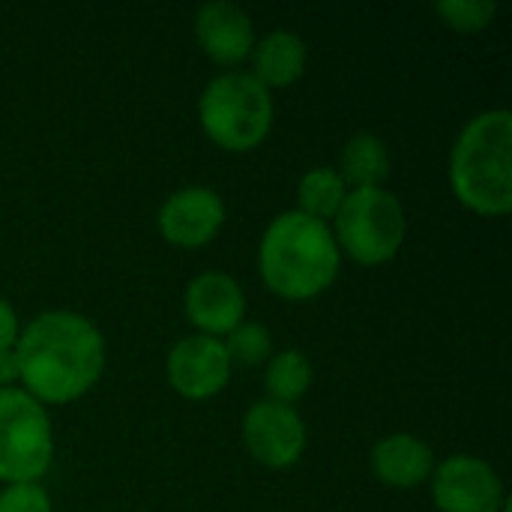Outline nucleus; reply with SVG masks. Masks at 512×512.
I'll return each mask as SVG.
<instances>
[{"mask_svg":"<svg viewBox=\"0 0 512 512\" xmlns=\"http://www.w3.org/2000/svg\"><path fill=\"white\" fill-rule=\"evenodd\" d=\"M24 393L39 405H69L87 396L105 372V339L78 312H42L15 342Z\"/></svg>","mask_w":512,"mask_h":512,"instance_id":"obj_1","label":"nucleus"},{"mask_svg":"<svg viewBox=\"0 0 512 512\" xmlns=\"http://www.w3.org/2000/svg\"><path fill=\"white\" fill-rule=\"evenodd\" d=\"M342 267V252L327 222L297 210L276 216L258 246L264 285L282 300H312L324 294Z\"/></svg>","mask_w":512,"mask_h":512,"instance_id":"obj_2","label":"nucleus"},{"mask_svg":"<svg viewBox=\"0 0 512 512\" xmlns=\"http://www.w3.org/2000/svg\"><path fill=\"white\" fill-rule=\"evenodd\" d=\"M450 186L459 204L477 216L512 210V114L492 108L477 114L450 153Z\"/></svg>","mask_w":512,"mask_h":512,"instance_id":"obj_3","label":"nucleus"},{"mask_svg":"<svg viewBox=\"0 0 512 512\" xmlns=\"http://www.w3.org/2000/svg\"><path fill=\"white\" fill-rule=\"evenodd\" d=\"M198 117L204 135L231 153H249L270 135L273 126V96L249 72L216 75L201 99Z\"/></svg>","mask_w":512,"mask_h":512,"instance_id":"obj_4","label":"nucleus"},{"mask_svg":"<svg viewBox=\"0 0 512 512\" xmlns=\"http://www.w3.org/2000/svg\"><path fill=\"white\" fill-rule=\"evenodd\" d=\"M333 237L360 267H381L393 261L405 243V210L402 201L381 189H351L333 219Z\"/></svg>","mask_w":512,"mask_h":512,"instance_id":"obj_5","label":"nucleus"},{"mask_svg":"<svg viewBox=\"0 0 512 512\" xmlns=\"http://www.w3.org/2000/svg\"><path fill=\"white\" fill-rule=\"evenodd\" d=\"M54 459V432L45 405L24 390H0V483H36Z\"/></svg>","mask_w":512,"mask_h":512,"instance_id":"obj_6","label":"nucleus"},{"mask_svg":"<svg viewBox=\"0 0 512 512\" xmlns=\"http://www.w3.org/2000/svg\"><path fill=\"white\" fill-rule=\"evenodd\" d=\"M432 498L441 512H501L507 495L498 471L477 456H450L435 465Z\"/></svg>","mask_w":512,"mask_h":512,"instance_id":"obj_7","label":"nucleus"},{"mask_svg":"<svg viewBox=\"0 0 512 512\" xmlns=\"http://www.w3.org/2000/svg\"><path fill=\"white\" fill-rule=\"evenodd\" d=\"M243 444L264 468L285 471L297 465L306 450V423L291 405L264 399L243 417Z\"/></svg>","mask_w":512,"mask_h":512,"instance_id":"obj_8","label":"nucleus"},{"mask_svg":"<svg viewBox=\"0 0 512 512\" xmlns=\"http://www.w3.org/2000/svg\"><path fill=\"white\" fill-rule=\"evenodd\" d=\"M165 375L177 396H183L189 402H204L228 387L231 360H228L222 339L195 333V336L180 339L168 351Z\"/></svg>","mask_w":512,"mask_h":512,"instance_id":"obj_9","label":"nucleus"},{"mask_svg":"<svg viewBox=\"0 0 512 512\" xmlns=\"http://www.w3.org/2000/svg\"><path fill=\"white\" fill-rule=\"evenodd\" d=\"M159 231L171 246L201 249L225 225V204L207 186H186L159 207Z\"/></svg>","mask_w":512,"mask_h":512,"instance_id":"obj_10","label":"nucleus"},{"mask_svg":"<svg viewBox=\"0 0 512 512\" xmlns=\"http://www.w3.org/2000/svg\"><path fill=\"white\" fill-rule=\"evenodd\" d=\"M246 312V294L228 273H201L186 285V318L204 336H228Z\"/></svg>","mask_w":512,"mask_h":512,"instance_id":"obj_11","label":"nucleus"},{"mask_svg":"<svg viewBox=\"0 0 512 512\" xmlns=\"http://www.w3.org/2000/svg\"><path fill=\"white\" fill-rule=\"evenodd\" d=\"M195 39L213 63L237 66L252 57L255 27L249 12L237 3L213 0L195 12Z\"/></svg>","mask_w":512,"mask_h":512,"instance_id":"obj_12","label":"nucleus"},{"mask_svg":"<svg viewBox=\"0 0 512 512\" xmlns=\"http://www.w3.org/2000/svg\"><path fill=\"white\" fill-rule=\"evenodd\" d=\"M372 474L387 486V489H417L429 483L435 471V453L426 441L399 432L387 435L372 447L369 456Z\"/></svg>","mask_w":512,"mask_h":512,"instance_id":"obj_13","label":"nucleus"},{"mask_svg":"<svg viewBox=\"0 0 512 512\" xmlns=\"http://www.w3.org/2000/svg\"><path fill=\"white\" fill-rule=\"evenodd\" d=\"M309 60L306 42L291 30H273L252 48V78L267 90L291 87L303 78Z\"/></svg>","mask_w":512,"mask_h":512,"instance_id":"obj_14","label":"nucleus"},{"mask_svg":"<svg viewBox=\"0 0 512 512\" xmlns=\"http://www.w3.org/2000/svg\"><path fill=\"white\" fill-rule=\"evenodd\" d=\"M336 171L345 180V186H354V189H381L384 180L390 177V150H387V144L378 135L360 132V135H354L345 144L342 162H339Z\"/></svg>","mask_w":512,"mask_h":512,"instance_id":"obj_15","label":"nucleus"},{"mask_svg":"<svg viewBox=\"0 0 512 512\" xmlns=\"http://www.w3.org/2000/svg\"><path fill=\"white\" fill-rule=\"evenodd\" d=\"M345 195H348V186H345V180L339 177L336 168H312V171H306L300 177L297 213H303L309 219H318V222L336 219Z\"/></svg>","mask_w":512,"mask_h":512,"instance_id":"obj_16","label":"nucleus"},{"mask_svg":"<svg viewBox=\"0 0 512 512\" xmlns=\"http://www.w3.org/2000/svg\"><path fill=\"white\" fill-rule=\"evenodd\" d=\"M264 387H267V399L282 402V405H294L312 387V363H309V357L303 351H294V348L273 354L267 360Z\"/></svg>","mask_w":512,"mask_h":512,"instance_id":"obj_17","label":"nucleus"},{"mask_svg":"<svg viewBox=\"0 0 512 512\" xmlns=\"http://www.w3.org/2000/svg\"><path fill=\"white\" fill-rule=\"evenodd\" d=\"M225 351H228V360L231 366H261L270 360V330L264 324H255V321H240L225 339H222Z\"/></svg>","mask_w":512,"mask_h":512,"instance_id":"obj_18","label":"nucleus"},{"mask_svg":"<svg viewBox=\"0 0 512 512\" xmlns=\"http://www.w3.org/2000/svg\"><path fill=\"white\" fill-rule=\"evenodd\" d=\"M435 12L456 33H480L495 21L498 3H492V0H441L435 6Z\"/></svg>","mask_w":512,"mask_h":512,"instance_id":"obj_19","label":"nucleus"},{"mask_svg":"<svg viewBox=\"0 0 512 512\" xmlns=\"http://www.w3.org/2000/svg\"><path fill=\"white\" fill-rule=\"evenodd\" d=\"M0 512H51V498L39 483H12L0 492Z\"/></svg>","mask_w":512,"mask_h":512,"instance_id":"obj_20","label":"nucleus"},{"mask_svg":"<svg viewBox=\"0 0 512 512\" xmlns=\"http://www.w3.org/2000/svg\"><path fill=\"white\" fill-rule=\"evenodd\" d=\"M18 318H15V309L0 297V351L6 348H15L18 342Z\"/></svg>","mask_w":512,"mask_h":512,"instance_id":"obj_21","label":"nucleus"},{"mask_svg":"<svg viewBox=\"0 0 512 512\" xmlns=\"http://www.w3.org/2000/svg\"><path fill=\"white\" fill-rule=\"evenodd\" d=\"M15 381H21L18 357H15V348H6V351H0V390L12 387Z\"/></svg>","mask_w":512,"mask_h":512,"instance_id":"obj_22","label":"nucleus"}]
</instances>
